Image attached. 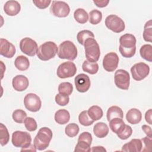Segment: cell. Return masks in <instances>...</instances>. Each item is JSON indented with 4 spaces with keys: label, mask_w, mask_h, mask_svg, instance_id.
<instances>
[{
    "label": "cell",
    "mask_w": 152,
    "mask_h": 152,
    "mask_svg": "<svg viewBox=\"0 0 152 152\" xmlns=\"http://www.w3.org/2000/svg\"><path fill=\"white\" fill-rule=\"evenodd\" d=\"M136 42L135 37L132 34L126 33L120 37L119 50L122 56L128 58H131L135 55Z\"/></svg>",
    "instance_id": "obj_1"
},
{
    "label": "cell",
    "mask_w": 152,
    "mask_h": 152,
    "mask_svg": "<svg viewBox=\"0 0 152 152\" xmlns=\"http://www.w3.org/2000/svg\"><path fill=\"white\" fill-rule=\"evenodd\" d=\"M53 134L51 129L48 127L41 128L34 139V145L38 150H44L49 145Z\"/></svg>",
    "instance_id": "obj_2"
},
{
    "label": "cell",
    "mask_w": 152,
    "mask_h": 152,
    "mask_svg": "<svg viewBox=\"0 0 152 152\" xmlns=\"http://www.w3.org/2000/svg\"><path fill=\"white\" fill-rule=\"evenodd\" d=\"M77 49L74 43L70 40L62 42L58 49V56L61 59L74 61L77 56Z\"/></svg>",
    "instance_id": "obj_3"
},
{
    "label": "cell",
    "mask_w": 152,
    "mask_h": 152,
    "mask_svg": "<svg viewBox=\"0 0 152 152\" xmlns=\"http://www.w3.org/2000/svg\"><path fill=\"white\" fill-rule=\"evenodd\" d=\"M58 49L57 45L53 42H46L38 48L36 54L39 59L46 61L55 56Z\"/></svg>",
    "instance_id": "obj_4"
},
{
    "label": "cell",
    "mask_w": 152,
    "mask_h": 152,
    "mask_svg": "<svg viewBox=\"0 0 152 152\" xmlns=\"http://www.w3.org/2000/svg\"><path fill=\"white\" fill-rule=\"evenodd\" d=\"M84 50L86 57L88 61L96 62L100 55V47L94 38H88L84 42Z\"/></svg>",
    "instance_id": "obj_5"
},
{
    "label": "cell",
    "mask_w": 152,
    "mask_h": 152,
    "mask_svg": "<svg viewBox=\"0 0 152 152\" xmlns=\"http://www.w3.org/2000/svg\"><path fill=\"white\" fill-rule=\"evenodd\" d=\"M11 141L15 147L22 148L21 151L31 145V137L27 132L16 131L12 133Z\"/></svg>",
    "instance_id": "obj_6"
},
{
    "label": "cell",
    "mask_w": 152,
    "mask_h": 152,
    "mask_svg": "<svg viewBox=\"0 0 152 152\" xmlns=\"http://www.w3.org/2000/svg\"><path fill=\"white\" fill-rule=\"evenodd\" d=\"M106 27L116 33H119L125 30V25L123 20L115 14L108 15L105 19Z\"/></svg>",
    "instance_id": "obj_7"
},
{
    "label": "cell",
    "mask_w": 152,
    "mask_h": 152,
    "mask_svg": "<svg viewBox=\"0 0 152 152\" xmlns=\"http://www.w3.org/2000/svg\"><path fill=\"white\" fill-rule=\"evenodd\" d=\"M52 14L57 17H67L70 12V8L67 3L60 1H53L50 8Z\"/></svg>",
    "instance_id": "obj_8"
},
{
    "label": "cell",
    "mask_w": 152,
    "mask_h": 152,
    "mask_svg": "<svg viewBox=\"0 0 152 152\" xmlns=\"http://www.w3.org/2000/svg\"><path fill=\"white\" fill-rule=\"evenodd\" d=\"M77 72V67L75 64L71 61L62 63L57 68L56 74L60 78L72 77Z\"/></svg>",
    "instance_id": "obj_9"
},
{
    "label": "cell",
    "mask_w": 152,
    "mask_h": 152,
    "mask_svg": "<svg viewBox=\"0 0 152 152\" xmlns=\"http://www.w3.org/2000/svg\"><path fill=\"white\" fill-rule=\"evenodd\" d=\"M131 72L134 80L137 81H141L149 74L150 67L144 62H138L131 67Z\"/></svg>",
    "instance_id": "obj_10"
},
{
    "label": "cell",
    "mask_w": 152,
    "mask_h": 152,
    "mask_svg": "<svg viewBox=\"0 0 152 152\" xmlns=\"http://www.w3.org/2000/svg\"><path fill=\"white\" fill-rule=\"evenodd\" d=\"M114 81L118 88L122 90H128L130 83V76L128 72L122 69H118L115 73Z\"/></svg>",
    "instance_id": "obj_11"
},
{
    "label": "cell",
    "mask_w": 152,
    "mask_h": 152,
    "mask_svg": "<svg viewBox=\"0 0 152 152\" xmlns=\"http://www.w3.org/2000/svg\"><path fill=\"white\" fill-rule=\"evenodd\" d=\"M24 104L26 109L32 112L39 111L42 106L40 97L34 93H28L24 99Z\"/></svg>",
    "instance_id": "obj_12"
},
{
    "label": "cell",
    "mask_w": 152,
    "mask_h": 152,
    "mask_svg": "<svg viewBox=\"0 0 152 152\" xmlns=\"http://www.w3.org/2000/svg\"><path fill=\"white\" fill-rule=\"evenodd\" d=\"M20 49L24 54L29 56H34L38 49V46L35 40L30 38L25 37L20 42Z\"/></svg>",
    "instance_id": "obj_13"
},
{
    "label": "cell",
    "mask_w": 152,
    "mask_h": 152,
    "mask_svg": "<svg viewBox=\"0 0 152 152\" xmlns=\"http://www.w3.org/2000/svg\"><path fill=\"white\" fill-rule=\"evenodd\" d=\"M118 55L113 52L107 53L103 59V68L107 72H113L118 67L119 64Z\"/></svg>",
    "instance_id": "obj_14"
},
{
    "label": "cell",
    "mask_w": 152,
    "mask_h": 152,
    "mask_svg": "<svg viewBox=\"0 0 152 152\" xmlns=\"http://www.w3.org/2000/svg\"><path fill=\"white\" fill-rule=\"evenodd\" d=\"M74 83L76 90L80 93H85L87 91L91 85L89 77L83 73L77 75L75 77Z\"/></svg>",
    "instance_id": "obj_15"
},
{
    "label": "cell",
    "mask_w": 152,
    "mask_h": 152,
    "mask_svg": "<svg viewBox=\"0 0 152 152\" xmlns=\"http://www.w3.org/2000/svg\"><path fill=\"white\" fill-rule=\"evenodd\" d=\"M0 54L7 58H12L16 52L14 45L5 39H0Z\"/></svg>",
    "instance_id": "obj_16"
},
{
    "label": "cell",
    "mask_w": 152,
    "mask_h": 152,
    "mask_svg": "<svg viewBox=\"0 0 152 152\" xmlns=\"http://www.w3.org/2000/svg\"><path fill=\"white\" fill-rule=\"evenodd\" d=\"M28 78L23 75H18L12 78V85L14 89L17 91H23L28 87Z\"/></svg>",
    "instance_id": "obj_17"
},
{
    "label": "cell",
    "mask_w": 152,
    "mask_h": 152,
    "mask_svg": "<svg viewBox=\"0 0 152 152\" xmlns=\"http://www.w3.org/2000/svg\"><path fill=\"white\" fill-rule=\"evenodd\" d=\"M21 10V5L17 1H8L4 6L5 13L10 16H15L17 15Z\"/></svg>",
    "instance_id": "obj_18"
},
{
    "label": "cell",
    "mask_w": 152,
    "mask_h": 152,
    "mask_svg": "<svg viewBox=\"0 0 152 152\" xmlns=\"http://www.w3.org/2000/svg\"><path fill=\"white\" fill-rule=\"evenodd\" d=\"M142 148V142L140 139H132L125 144L122 147V151L140 152Z\"/></svg>",
    "instance_id": "obj_19"
},
{
    "label": "cell",
    "mask_w": 152,
    "mask_h": 152,
    "mask_svg": "<svg viewBox=\"0 0 152 152\" xmlns=\"http://www.w3.org/2000/svg\"><path fill=\"white\" fill-rule=\"evenodd\" d=\"M126 119L128 122L131 124H137L141 121V112L136 108H132L127 112L126 114Z\"/></svg>",
    "instance_id": "obj_20"
},
{
    "label": "cell",
    "mask_w": 152,
    "mask_h": 152,
    "mask_svg": "<svg viewBox=\"0 0 152 152\" xmlns=\"http://www.w3.org/2000/svg\"><path fill=\"white\" fill-rule=\"evenodd\" d=\"M93 132L96 137L102 138L105 137L108 134L109 128L106 124L104 122H97L93 127Z\"/></svg>",
    "instance_id": "obj_21"
},
{
    "label": "cell",
    "mask_w": 152,
    "mask_h": 152,
    "mask_svg": "<svg viewBox=\"0 0 152 152\" xmlns=\"http://www.w3.org/2000/svg\"><path fill=\"white\" fill-rule=\"evenodd\" d=\"M70 114L66 109H59L55 113V121L60 125H64L69 122Z\"/></svg>",
    "instance_id": "obj_22"
},
{
    "label": "cell",
    "mask_w": 152,
    "mask_h": 152,
    "mask_svg": "<svg viewBox=\"0 0 152 152\" xmlns=\"http://www.w3.org/2000/svg\"><path fill=\"white\" fill-rule=\"evenodd\" d=\"M106 117L107 121L109 122L111 119L116 118L123 119L124 113L122 109L119 106H112L108 109L106 113Z\"/></svg>",
    "instance_id": "obj_23"
},
{
    "label": "cell",
    "mask_w": 152,
    "mask_h": 152,
    "mask_svg": "<svg viewBox=\"0 0 152 152\" xmlns=\"http://www.w3.org/2000/svg\"><path fill=\"white\" fill-rule=\"evenodd\" d=\"M15 68L19 71H26L30 66V62L28 59L23 55L18 56L14 61Z\"/></svg>",
    "instance_id": "obj_24"
},
{
    "label": "cell",
    "mask_w": 152,
    "mask_h": 152,
    "mask_svg": "<svg viewBox=\"0 0 152 152\" xmlns=\"http://www.w3.org/2000/svg\"><path fill=\"white\" fill-rule=\"evenodd\" d=\"M87 112L89 117L94 121L101 119L103 115V112L102 108L97 105L91 106L87 110Z\"/></svg>",
    "instance_id": "obj_25"
},
{
    "label": "cell",
    "mask_w": 152,
    "mask_h": 152,
    "mask_svg": "<svg viewBox=\"0 0 152 152\" xmlns=\"http://www.w3.org/2000/svg\"><path fill=\"white\" fill-rule=\"evenodd\" d=\"M74 17L78 23L84 24L88 20V14L83 8H78L74 12Z\"/></svg>",
    "instance_id": "obj_26"
},
{
    "label": "cell",
    "mask_w": 152,
    "mask_h": 152,
    "mask_svg": "<svg viewBox=\"0 0 152 152\" xmlns=\"http://www.w3.org/2000/svg\"><path fill=\"white\" fill-rule=\"evenodd\" d=\"M82 69L84 72L93 75L98 72L99 65L96 62H91L87 60L83 62Z\"/></svg>",
    "instance_id": "obj_27"
},
{
    "label": "cell",
    "mask_w": 152,
    "mask_h": 152,
    "mask_svg": "<svg viewBox=\"0 0 152 152\" xmlns=\"http://www.w3.org/2000/svg\"><path fill=\"white\" fill-rule=\"evenodd\" d=\"M140 53L142 58L148 62L152 61V46L151 45H142L140 49Z\"/></svg>",
    "instance_id": "obj_28"
},
{
    "label": "cell",
    "mask_w": 152,
    "mask_h": 152,
    "mask_svg": "<svg viewBox=\"0 0 152 152\" xmlns=\"http://www.w3.org/2000/svg\"><path fill=\"white\" fill-rule=\"evenodd\" d=\"M125 122L122 120V119L120 118H113L109 121V127L112 131L115 134H118V132L121 130V129L125 125Z\"/></svg>",
    "instance_id": "obj_29"
},
{
    "label": "cell",
    "mask_w": 152,
    "mask_h": 152,
    "mask_svg": "<svg viewBox=\"0 0 152 152\" xmlns=\"http://www.w3.org/2000/svg\"><path fill=\"white\" fill-rule=\"evenodd\" d=\"M94 34L93 33L88 30H83L79 31L77 35V39L80 44L84 45L85 41L88 38H94Z\"/></svg>",
    "instance_id": "obj_30"
},
{
    "label": "cell",
    "mask_w": 152,
    "mask_h": 152,
    "mask_svg": "<svg viewBox=\"0 0 152 152\" xmlns=\"http://www.w3.org/2000/svg\"><path fill=\"white\" fill-rule=\"evenodd\" d=\"M58 91L60 94L69 96L73 91V86L69 82L61 83L58 86Z\"/></svg>",
    "instance_id": "obj_31"
},
{
    "label": "cell",
    "mask_w": 152,
    "mask_h": 152,
    "mask_svg": "<svg viewBox=\"0 0 152 152\" xmlns=\"http://www.w3.org/2000/svg\"><path fill=\"white\" fill-rule=\"evenodd\" d=\"M10 140V134L8 131L3 124H0V143L2 146L6 145Z\"/></svg>",
    "instance_id": "obj_32"
},
{
    "label": "cell",
    "mask_w": 152,
    "mask_h": 152,
    "mask_svg": "<svg viewBox=\"0 0 152 152\" xmlns=\"http://www.w3.org/2000/svg\"><path fill=\"white\" fill-rule=\"evenodd\" d=\"M102 19V13L97 10H93L89 13V22L90 24L96 25L99 24Z\"/></svg>",
    "instance_id": "obj_33"
},
{
    "label": "cell",
    "mask_w": 152,
    "mask_h": 152,
    "mask_svg": "<svg viewBox=\"0 0 152 152\" xmlns=\"http://www.w3.org/2000/svg\"><path fill=\"white\" fill-rule=\"evenodd\" d=\"M142 35L143 39L145 42H152V26L151 20L147 21L145 24Z\"/></svg>",
    "instance_id": "obj_34"
},
{
    "label": "cell",
    "mask_w": 152,
    "mask_h": 152,
    "mask_svg": "<svg viewBox=\"0 0 152 152\" xmlns=\"http://www.w3.org/2000/svg\"><path fill=\"white\" fill-rule=\"evenodd\" d=\"M79 126L75 123H71L67 125L65 129V132L69 137H74L79 132Z\"/></svg>",
    "instance_id": "obj_35"
},
{
    "label": "cell",
    "mask_w": 152,
    "mask_h": 152,
    "mask_svg": "<svg viewBox=\"0 0 152 152\" xmlns=\"http://www.w3.org/2000/svg\"><path fill=\"white\" fill-rule=\"evenodd\" d=\"M79 122L83 126H88L91 125L94 122L88 116L87 110L82 111L78 116Z\"/></svg>",
    "instance_id": "obj_36"
},
{
    "label": "cell",
    "mask_w": 152,
    "mask_h": 152,
    "mask_svg": "<svg viewBox=\"0 0 152 152\" xmlns=\"http://www.w3.org/2000/svg\"><path fill=\"white\" fill-rule=\"evenodd\" d=\"M13 120L18 124H22L27 118V113L25 111L21 109L15 110L12 115Z\"/></svg>",
    "instance_id": "obj_37"
},
{
    "label": "cell",
    "mask_w": 152,
    "mask_h": 152,
    "mask_svg": "<svg viewBox=\"0 0 152 152\" xmlns=\"http://www.w3.org/2000/svg\"><path fill=\"white\" fill-rule=\"evenodd\" d=\"M132 128L130 126L125 124L121 130L118 132L117 135L121 140H124L128 139L132 135Z\"/></svg>",
    "instance_id": "obj_38"
},
{
    "label": "cell",
    "mask_w": 152,
    "mask_h": 152,
    "mask_svg": "<svg viewBox=\"0 0 152 152\" xmlns=\"http://www.w3.org/2000/svg\"><path fill=\"white\" fill-rule=\"evenodd\" d=\"M24 125L28 131H34L37 129V125L36 120L31 117H27L24 120Z\"/></svg>",
    "instance_id": "obj_39"
},
{
    "label": "cell",
    "mask_w": 152,
    "mask_h": 152,
    "mask_svg": "<svg viewBox=\"0 0 152 152\" xmlns=\"http://www.w3.org/2000/svg\"><path fill=\"white\" fill-rule=\"evenodd\" d=\"M90 144L84 141H78V142L75 146L74 151H83L89 152L91 151Z\"/></svg>",
    "instance_id": "obj_40"
},
{
    "label": "cell",
    "mask_w": 152,
    "mask_h": 152,
    "mask_svg": "<svg viewBox=\"0 0 152 152\" xmlns=\"http://www.w3.org/2000/svg\"><path fill=\"white\" fill-rule=\"evenodd\" d=\"M55 102L59 106H64L68 104L69 102V96L64 95L62 94H57L55 98Z\"/></svg>",
    "instance_id": "obj_41"
},
{
    "label": "cell",
    "mask_w": 152,
    "mask_h": 152,
    "mask_svg": "<svg viewBox=\"0 0 152 152\" xmlns=\"http://www.w3.org/2000/svg\"><path fill=\"white\" fill-rule=\"evenodd\" d=\"M52 2L51 1L48 0H34L33 3L39 9H45L50 5Z\"/></svg>",
    "instance_id": "obj_42"
},
{
    "label": "cell",
    "mask_w": 152,
    "mask_h": 152,
    "mask_svg": "<svg viewBox=\"0 0 152 152\" xmlns=\"http://www.w3.org/2000/svg\"><path fill=\"white\" fill-rule=\"evenodd\" d=\"M93 137L91 134L88 132H83L81 133L78 138V141H84L85 142H87L89 144H91Z\"/></svg>",
    "instance_id": "obj_43"
},
{
    "label": "cell",
    "mask_w": 152,
    "mask_h": 152,
    "mask_svg": "<svg viewBox=\"0 0 152 152\" xmlns=\"http://www.w3.org/2000/svg\"><path fill=\"white\" fill-rule=\"evenodd\" d=\"M141 140L144 145V148L142 150V151H151V138L146 136L144 138H142Z\"/></svg>",
    "instance_id": "obj_44"
},
{
    "label": "cell",
    "mask_w": 152,
    "mask_h": 152,
    "mask_svg": "<svg viewBox=\"0 0 152 152\" xmlns=\"http://www.w3.org/2000/svg\"><path fill=\"white\" fill-rule=\"evenodd\" d=\"M94 4L99 8H103L106 7L109 3V0H98V1H93Z\"/></svg>",
    "instance_id": "obj_45"
},
{
    "label": "cell",
    "mask_w": 152,
    "mask_h": 152,
    "mask_svg": "<svg viewBox=\"0 0 152 152\" xmlns=\"http://www.w3.org/2000/svg\"><path fill=\"white\" fill-rule=\"evenodd\" d=\"M141 128L147 137L152 138V132H151V128L150 126L147 125H143L141 126Z\"/></svg>",
    "instance_id": "obj_46"
},
{
    "label": "cell",
    "mask_w": 152,
    "mask_h": 152,
    "mask_svg": "<svg viewBox=\"0 0 152 152\" xmlns=\"http://www.w3.org/2000/svg\"><path fill=\"white\" fill-rule=\"evenodd\" d=\"M151 115H152V110H151V109H150L145 113V121L148 124H149L150 125L152 124Z\"/></svg>",
    "instance_id": "obj_47"
},
{
    "label": "cell",
    "mask_w": 152,
    "mask_h": 152,
    "mask_svg": "<svg viewBox=\"0 0 152 152\" xmlns=\"http://www.w3.org/2000/svg\"><path fill=\"white\" fill-rule=\"evenodd\" d=\"M90 151H106V150L102 146L93 147Z\"/></svg>",
    "instance_id": "obj_48"
}]
</instances>
